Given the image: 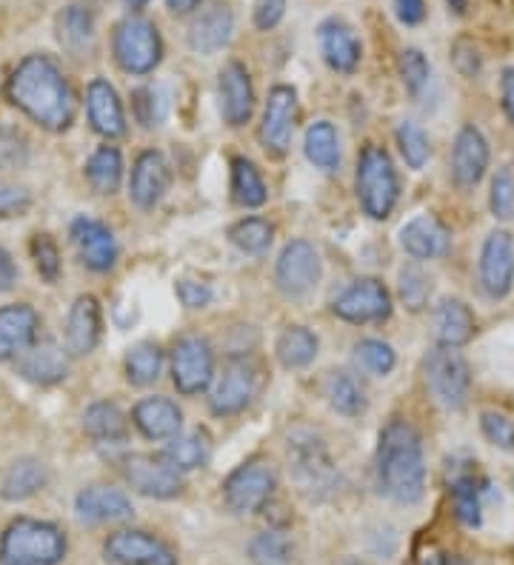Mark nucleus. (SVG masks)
Instances as JSON below:
<instances>
[{"instance_id":"f257e3e1","label":"nucleus","mask_w":514,"mask_h":565,"mask_svg":"<svg viewBox=\"0 0 514 565\" xmlns=\"http://www.w3.org/2000/svg\"><path fill=\"white\" fill-rule=\"evenodd\" d=\"M7 97L12 106L49 131H66L75 120V92L55 57H23L7 81Z\"/></svg>"},{"instance_id":"f03ea898","label":"nucleus","mask_w":514,"mask_h":565,"mask_svg":"<svg viewBox=\"0 0 514 565\" xmlns=\"http://www.w3.org/2000/svg\"><path fill=\"white\" fill-rule=\"evenodd\" d=\"M377 486L400 505H415L426 491V457L418 428L406 420H391L380 431L377 446Z\"/></svg>"},{"instance_id":"7ed1b4c3","label":"nucleus","mask_w":514,"mask_h":565,"mask_svg":"<svg viewBox=\"0 0 514 565\" xmlns=\"http://www.w3.org/2000/svg\"><path fill=\"white\" fill-rule=\"evenodd\" d=\"M66 557V537L55 523L21 518L0 537V565H57Z\"/></svg>"},{"instance_id":"20e7f679","label":"nucleus","mask_w":514,"mask_h":565,"mask_svg":"<svg viewBox=\"0 0 514 565\" xmlns=\"http://www.w3.org/2000/svg\"><path fill=\"white\" fill-rule=\"evenodd\" d=\"M112 55L126 75H151L164 61V38L158 23L140 12L120 18L112 29Z\"/></svg>"},{"instance_id":"39448f33","label":"nucleus","mask_w":514,"mask_h":565,"mask_svg":"<svg viewBox=\"0 0 514 565\" xmlns=\"http://www.w3.org/2000/svg\"><path fill=\"white\" fill-rule=\"evenodd\" d=\"M357 201L371 221H386L400 198V180L389 152L380 146H366L357 158Z\"/></svg>"},{"instance_id":"423d86ee","label":"nucleus","mask_w":514,"mask_h":565,"mask_svg":"<svg viewBox=\"0 0 514 565\" xmlns=\"http://www.w3.org/2000/svg\"><path fill=\"white\" fill-rule=\"evenodd\" d=\"M426 386L432 392L434 403L449 412H460L469 401V388H472V372L469 363L458 349H432L423 360Z\"/></svg>"},{"instance_id":"0eeeda50","label":"nucleus","mask_w":514,"mask_h":565,"mask_svg":"<svg viewBox=\"0 0 514 565\" xmlns=\"http://www.w3.org/2000/svg\"><path fill=\"white\" fill-rule=\"evenodd\" d=\"M277 477L266 460H249L232 471L223 483V500L234 514H254L272 500Z\"/></svg>"},{"instance_id":"6e6552de","label":"nucleus","mask_w":514,"mask_h":565,"mask_svg":"<svg viewBox=\"0 0 514 565\" xmlns=\"http://www.w3.org/2000/svg\"><path fill=\"white\" fill-rule=\"evenodd\" d=\"M332 309L346 323H384L391 315V295L380 280L364 277L352 282L343 295H337Z\"/></svg>"},{"instance_id":"1a4fd4ad","label":"nucleus","mask_w":514,"mask_h":565,"mask_svg":"<svg viewBox=\"0 0 514 565\" xmlns=\"http://www.w3.org/2000/svg\"><path fill=\"white\" fill-rule=\"evenodd\" d=\"M214 377V354L212 345L203 338L178 340L175 352H171V380L180 394H200Z\"/></svg>"},{"instance_id":"9d476101","label":"nucleus","mask_w":514,"mask_h":565,"mask_svg":"<svg viewBox=\"0 0 514 565\" xmlns=\"http://www.w3.org/2000/svg\"><path fill=\"white\" fill-rule=\"evenodd\" d=\"M277 289L286 297H306L321 280V257L315 246L306 241H292L277 257V269H274Z\"/></svg>"},{"instance_id":"9b49d317","label":"nucleus","mask_w":514,"mask_h":565,"mask_svg":"<svg viewBox=\"0 0 514 565\" xmlns=\"http://www.w3.org/2000/svg\"><path fill=\"white\" fill-rule=\"evenodd\" d=\"M480 289L492 300H503L514 286V237L492 232L480 248Z\"/></svg>"},{"instance_id":"f8f14e48","label":"nucleus","mask_w":514,"mask_h":565,"mask_svg":"<svg viewBox=\"0 0 514 565\" xmlns=\"http://www.w3.org/2000/svg\"><path fill=\"white\" fill-rule=\"evenodd\" d=\"M124 477L132 489L155 500H171L183 491V477L178 469H171L164 457L155 455H129L124 460Z\"/></svg>"},{"instance_id":"ddd939ff","label":"nucleus","mask_w":514,"mask_h":565,"mask_svg":"<svg viewBox=\"0 0 514 565\" xmlns=\"http://www.w3.org/2000/svg\"><path fill=\"white\" fill-rule=\"evenodd\" d=\"M297 120V92L286 83L274 86L266 97V109H263L261 124V143L266 152L286 154L292 146V131Z\"/></svg>"},{"instance_id":"4468645a","label":"nucleus","mask_w":514,"mask_h":565,"mask_svg":"<svg viewBox=\"0 0 514 565\" xmlns=\"http://www.w3.org/2000/svg\"><path fill=\"white\" fill-rule=\"evenodd\" d=\"M289 455H292V466H295V477L301 489L306 494H321L329 491L335 483V469L332 460L323 448L321 437L315 435H295L289 440Z\"/></svg>"},{"instance_id":"2eb2a0df","label":"nucleus","mask_w":514,"mask_h":565,"mask_svg":"<svg viewBox=\"0 0 514 565\" xmlns=\"http://www.w3.org/2000/svg\"><path fill=\"white\" fill-rule=\"evenodd\" d=\"M234 35V12L227 0H212L209 7L195 12L186 41L198 55H218L220 49H227Z\"/></svg>"},{"instance_id":"dca6fc26","label":"nucleus","mask_w":514,"mask_h":565,"mask_svg":"<svg viewBox=\"0 0 514 565\" xmlns=\"http://www.w3.org/2000/svg\"><path fill=\"white\" fill-rule=\"evenodd\" d=\"M254 392H258V369L249 360L234 358L223 365V372L218 377L212 397V412L214 414H238L252 403Z\"/></svg>"},{"instance_id":"f3484780","label":"nucleus","mask_w":514,"mask_h":565,"mask_svg":"<svg viewBox=\"0 0 514 565\" xmlns=\"http://www.w3.org/2000/svg\"><path fill=\"white\" fill-rule=\"evenodd\" d=\"M492 149L478 126H463L452 146V180L460 189H474L486 178Z\"/></svg>"},{"instance_id":"a211bd4d","label":"nucleus","mask_w":514,"mask_h":565,"mask_svg":"<svg viewBox=\"0 0 514 565\" xmlns=\"http://www.w3.org/2000/svg\"><path fill=\"white\" fill-rule=\"evenodd\" d=\"M106 557L117 565H178L169 545L146 531H115L106 540Z\"/></svg>"},{"instance_id":"6ab92c4d","label":"nucleus","mask_w":514,"mask_h":565,"mask_svg":"<svg viewBox=\"0 0 514 565\" xmlns=\"http://www.w3.org/2000/svg\"><path fill=\"white\" fill-rule=\"evenodd\" d=\"M220 111L229 126H243L252 120L254 111V86L252 75L240 61H229L220 70Z\"/></svg>"},{"instance_id":"aec40b11","label":"nucleus","mask_w":514,"mask_h":565,"mask_svg":"<svg viewBox=\"0 0 514 565\" xmlns=\"http://www.w3.org/2000/svg\"><path fill=\"white\" fill-rule=\"evenodd\" d=\"M317 43H321L323 61L340 75H352L360 66L364 46L357 41L355 29L340 18H329L317 26Z\"/></svg>"},{"instance_id":"412c9836","label":"nucleus","mask_w":514,"mask_h":565,"mask_svg":"<svg viewBox=\"0 0 514 565\" xmlns=\"http://www.w3.org/2000/svg\"><path fill=\"white\" fill-rule=\"evenodd\" d=\"M72 241H75L81 260L92 271H109L115 266L117 243L106 223L92 221V217H77L72 223Z\"/></svg>"},{"instance_id":"4be33fe9","label":"nucleus","mask_w":514,"mask_h":565,"mask_svg":"<svg viewBox=\"0 0 514 565\" xmlns=\"http://www.w3.org/2000/svg\"><path fill=\"white\" fill-rule=\"evenodd\" d=\"M400 246L415 260H434V257H443L452 248V235L438 217L418 214L400 228Z\"/></svg>"},{"instance_id":"5701e85b","label":"nucleus","mask_w":514,"mask_h":565,"mask_svg":"<svg viewBox=\"0 0 514 565\" xmlns=\"http://www.w3.org/2000/svg\"><path fill=\"white\" fill-rule=\"evenodd\" d=\"M86 111L90 124L103 138H124L126 135V115L124 104L117 97V89L109 81L95 77L86 89Z\"/></svg>"},{"instance_id":"b1692460","label":"nucleus","mask_w":514,"mask_h":565,"mask_svg":"<svg viewBox=\"0 0 514 565\" xmlns=\"http://www.w3.org/2000/svg\"><path fill=\"white\" fill-rule=\"evenodd\" d=\"M41 318L27 303H12L0 309V360L21 358L38 340Z\"/></svg>"},{"instance_id":"393cba45","label":"nucleus","mask_w":514,"mask_h":565,"mask_svg":"<svg viewBox=\"0 0 514 565\" xmlns=\"http://www.w3.org/2000/svg\"><path fill=\"white\" fill-rule=\"evenodd\" d=\"M169 189V163L160 152H144L135 160L129 180L132 201L140 209H155Z\"/></svg>"},{"instance_id":"a878e982","label":"nucleus","mask_w":514,"mask_h":565,"mask_svg":"<svg viewBox=\"0 0 514 565\" xmlns=\"http://www.w3.org/2000/svg\"><path fill=\"white\" fill-rule=\"evenodd\" d=\"M18 372L38 386H55L69 374V360L55 340H34L27 352L18 358Z\"/></svg>"},{"instance_id":"bb28decb","label":"nucleus","mask_w":514,"mask_h":565,"mask_svg":"<svg viewBox=\"0 0 514 565\" xmlns=\"http://www.w3.org/2000/svg\"><path fill=\"white\" fill-rule=\"evenodd\" d=\"M101 340V303L92 295H81L69 309L66 320V349L72 358L95 352Z\"/></svg>"},{"instance_id":"cd10ccee","label":"nucleus","mask_w":514,"mask_h":565,"mask_svg":"<svg viewBox=\"0 0 514 565\" xmlns=\"http://www.w3.org/2000/svg\"><path fill=\"white\" fill-rule=\"evenodd\" d=\"M75 511L83 523H115V520L132 518V503L124 491L109 489V486H92L77 494Z\"/></svg>"},{"instance_id":"c85d7f7f","label":"nucleus","mask_w":514,"mask_h":565,"mask_svg":"<svg viewBox=\"0 0 514 565\" xmlns=\"http://www.w3.org/2000/svg\"><path fill=\"white\" fill-rule=\"evenodd\" d=\"M132 420L140 428V435L149 440H171V437H178L180 426H183V414H180L178 403L166 401V397H146L135 406Z\"/></svg>"},{"instance_id":"c756f323","label":"nucleus","mask_w":514,"mask_h":565,"mask_svg":"<svg viewBox=\"0 0 514 565\" xmlns=\"http://www.w3.org/2000/svg\"><path fill=\"white\" fill-rule=\"evenodd\" d=\"M478 320H474L472 309L458 297H445L443 303L434 311V334L443 349H460L474 338Z\"/></svg>"},{"instance_id":"7c9ffc66","label":"nucleus","mask_w":514,"mask_h":565,"mask_svg":"<svg viewBox=\"0 0 514 565\" xmlns=\"http://www.w3.org/2000/svg\"><path fill=\"white\" fill-rule=\"evenodd\" d=\"M57 41L63 49H69L72 55H83L86 49L95 43V12L83 3H69L61 14H57Z\"/></svg>"},{"instance_id":"2f4dec72","label":"nucleus","mask_w":514,"mask_h":565,"mask_svg":"<svg viewBox=\"0 0 514 565\" xmlns=\"http://www.w3.org/2000/svg\"><path fill=\"white\" fill-rule=\"evenodd\" d=\"M46 486V466L34 457H21L9 466L3 483H0V497L9 503L27 500V497L38 494Z\"/></svg>"},{"instance_id":"473e14b6","label":"nucleus","mask_w":514,"mask_h":565,"mask_svg":"<svg viewBox=\"0 0 514 565\" xmlns=\"http://www.w3.org/2000/svg\"><path fill=\"white\" fill-rule=\"evenodd\" d=\"M83 431L97 443H117L126 440V431H129V423H126V414L115 406V403H92L86 412H83Z\"/></svg>"},{"instance_id":"72a5a7b5","label":"nucleus","mask_w":514,"mask_h":565,"mask_svg":"<svg viewBox=\"0 0 514 565\" xmlns=\"http://www.w3.org/2000/svg\"><path fill=\"white\" fill-rule=\"evenodd\" d=\"M308 163H315L323 172H332L340 166V140H337V129L329 120H317L308 126L306 140H303Z\"/></svg>"},{"instance_id":"f704fd0d","label":"nucleus","mask_w":514,"mask_h":565,"mask_svg":"<svg viewBox=\"0 0 514 565\" xmlns=\"http://www.w3.org/2000/svg\"><path fill=\"white\" fill-rule=\"evenodd\" d=\"M274 352L286 369H303L317 358V338L306 326H289L274 343Z\"/></svg>"},{"instance_id":"c9c22d12","label":"nucleus","mask_w":514,"mask_h":565,"mask_svg":"<svg viewBox=\"0 0 514 565\" xmlns=\"http://www.w3.org/2000/svg\"><path fill=\"white\" fill-rule=\"evenodd\" d=\"M86 180L101 194H115L124 180V158L115 146H101L86 163Z\"/></svg>"},{"instance_id":"e433bc0d","label":"nucleus","mask_w":514,"mask_h":565,"mask_svg":"<svg viewBox=\"0 0 514 565\" xmlns=\"http://www.w3.org/2000/svg\"><path fill=\"white\" fill-rule=\"evenodd\" d=\"M232 192L234 201L246 209H258L266 203L269 189L263 183L261 169L246 158H234L232 160Z\"/></svg>"},{"instance_id":"4c0bfd02","label":"nucleus","mask_w":514,"mask_h":565,"mask_svg":"<svg viewBox=\"0 0 514 565\" xmlns=\"http://www.w3.org/2000/svg\"><path fill=\"white\" fill-rule=\"evenodd\" d=\"M483 494H486V483L474 475H463L454 480L452 497H454V514L463 525L478 529L483 523Z\"/></svg>"},{"instance_id":"58836bf2","label":"nucleus","mask_w":514,"mask_h":565,"mask_svg":"<svg viewBox=\"0 0 514 565\" xmlns=\"http://www.w3.org/2000/svg\"><path fill=\"white\" fill-rule=\"evenodd\" d=\"M326 397H329V406L343 417H357V414L366 412L364 388L357 386V380L346 372H329Z\"/></svg>"},{"instance_id":"ea45409f","label":"nucleus","mask_w":514,"mask_h":565,"mask_svg":"<svg viewBox=\"0 0 514 565\" xmlns=\"http://www.w3.org/2000/svg\"><path fill=\"white\" fill-rule=\"evenodd\" d=\"M164 372V352L158 343H137L126 354V377L135 386H151Z\"/></svg>"},{"instance_id":"a19ab883","label":"nucleus","mask_w":514,"mask_h":565,"mask_svg":"<svg viewBox=\"0 0 514 565\" xmlns=\"http://www.w3.org/2000/svg\"><path fill=\"white\" fill-rule=\"evenodd\" d=\"M206 457H209V443H206V435H200V431L186 437H171V443L164 451V460L178 471L200 469Z\"/></svg>"},{"instance_id":"79ce46f5","label":"nucleus","mask_w":514,"mask_h":565,"mask_svg":"<svg viewBox=\"0 0 514 565\" xmlns=\"http://www.w3.org/2000/svg\"><path fill=\"white\" fill-rule=\"evenodd\" d=\"M234 246L246 255H263L274 241L272 223L263 221V217H246V221L234 223L232 232H229Z\"/></svg>"},{"instance_id":"37998d69","label":"nucleus","mask_w":514,"mask_h":565,"mask_svg":"<svg viewBox=\"0 0 514 565\" xmlns=\"http://www.w3.org/2000/svg\"><path fill=\"white\" fill-rule=\"evenodd\" d=\"M249 557L254 565H286L292 559V543L281 531H263L249 545Z\"/></svg>"},{"instance_id":"c03bdc74","label":"nucleus","mask_w":514,"mask_h":565,"mask_svg":"<svg viewBox=\"0 0 514 565\" xmlns=\"http://www.w3.org/2000/svg\"><path fill=\"white\" fill-rule=\"evenodd\" d=\"M398 146L400 154H403L406 166L420 172L426 163H429V154H432V146H429V138H426V131L420 129L418 124H411V120H403L398 126Z\"/></svg>"},{"instance_id":"a18cd8bd","label":"nucleus","mask_w":514,"mask_h":565,"mask_svg":"<svg viewBox=\"0 0 514 565\" xmlns=\"http://www.w3.org/2000/svg\"><path fill=\"white\" fill-rule=\"evenodd\" d=\"M400 77H403V86L409 95H423V89L432 81V63L426 61V55L420 49L409 46L400 52Z\"/></svg>"},{"instance_id":"49530a36","label":"nucleus","mask_w":514,"mask_h":565,"mask_svg":"<svg viewBox=\"0 0 514 565\" xmlns=\"http://www.w3.org/2000/svg\"><path fill=\"white\" fill-rule=\"evenodd\" d=\"M489 209L497 221H512L514 217V163L497 169L489 189Z\"/></svg>"},{"instance_id":"de8ad7c7","label":"nucleus","mask_w":514,"mask_h":565,"mask_svg":"<svg viewBox=\"0 0 514 565\" xmlns=\"http://www.w3.org/2000/svg\"><path fill=\"white\" fill-rule=\"evenodd\" d=\"M429 297H432V277L418 269V266H409V269L400 271V300L406 303V309H426Z\"/></svg>"},{"instance_id":"09e8293b","label":"nucleus","mask_w":514,"mask_h":565,"mask_svg":"<svg viewBox=\"0 0 514 565\" xmlns=\"http://www.w3.org/2000/svg\"><path fill=\"white\" fill-rule=\"evenodd\" d=\"M357 360H360L366 372L377 374V377H386L398 365V354L384 340H364V343H357Z\"/></svg>"},{"instance_id":"8fccbe9b","label":"nucleus","mask_w":514,"mask_h":565,"mask_svg":"<svg viewBox=\"0 0 514 565\" xmlns=\"http://www.w3.org/2000/svg\"><path fill=\"white\" fill-rule=\"evenodd\" d=\"M29 160V140L14 126H0V172L23 169Z\"/></svg>"},{"instance_id":"3c124183","label":"nucleus","mask_w":514,"mask_h":565,"mask_svg":"<svg viewBox=\"0 0 514 565\" xmlns=\"http://www.w3.org/2000/svg\"><path fill=\"white\" fill-rule=\"evenodd\" d=\"M32 260L46 282H55L61 277V252H57V243L49 235L32 237Z\"/></svg>"},{"instance_id":"603ef678","label":"nucleus","mask_w":514,"mask_h":565,"mask_svg":"<svg viewBox=\"0 0 514 565\" xmlns=\"http://www.w3.org/2000/svg\"><path fill=\"white\" fill-rule=\"evenodd\" d=\"M480 428L492 446L503 448V451H514V423L501 412H483L480 414Z\"/></svg>"},{"instance_id":"864d4df0","label":"nucleus","mask_w":514,"mask_h":565,"mask_svg":"<svg viewBox=\"0 0 514 565\" xmlns=\"http://www.w3.org/2000/svg\"><path fill=\"white\" fill-rule=\"evenodd\" d=\"M32 206V194L21 186L0 180V217H21Z\"/></svg>"},{"instance_id":"5fc2aeb1","label":"nucleus","mask_w":514,"mask_h":565,"mask_svg":"<svg viewBox=\"0 0 514 565\" xmlns=\"http://www.w3.org/2000/svg\"><path fill=\"white\" fill-rule=\"evenodd\" d=\"M286 18V0H254L252 21L261 32H272Z\"/></svg>"},{"instance_id":"6e6d98bb","label":"nucleus","mask_w":514,"mask_h":565,"mask_svg":"<svg viewBox=\"0 0 514 565\" xmlns=\"http://www.w3.org/2000/svg\"><path fill=\"white\" fill-rule=\"evenodd\" d=\"M452 63H454V70H458L463 77H474V75H480V70H483V57H480L478 46L469 41L454 43Z\"/></svg>"},{"instance_id":"4d7b16f0","label":"nucleus","mask_w":514,"mask_h":565,"mask_svg":"<svg viewBox=\"0 0 514 565\" xmlns=\"http://www.w3.org/2000/svg\"><path fill=\"white\" fill-rule=\"evenodd\" d=\"M132 97H135L137 120H140L144 126H155L160 118H164V109L155 104V100H158V92L151 89V86H146V89H137Z\"/></svg>"},{"instance_id":"13d9d810","label":"nucleus","mask_w":514,"mask_h":565,"mask_svg":"<svg viewBox=\"0 0 514 565\" xmlns=\"http://www.w3.org/2000/svg\"><path fill=\"white\" fill-rule=\"evenodd\" d=\"M178 297H180V303L189 306V309H203V306L212 303V289H209L206 282H198V280H180Z\"/></svg>"},{"instance_id":"bf43d9fd","label":"nucleus","mask_w":514,"mask_h":565,"mask_svg":"<svg viewBox=\"0 0 514 565\" xmlns=\"http://www.w3.org/2000/svg\"><path fill=\"white\" fill-rule=\"evenodd\" d=\"M395 3V14L403 26H420L426 21V0H391Z\"/></svg>"},{"instance_id":"052dcab7","label":"nucleus","mask_w":514,"mask_h":565,"mask_svg":"<svg viewBox=\"0 0 514 565\" xmlns=\"http://www.w3.org/2000/svg\"><path fill=\"white\" fill-rule=\"evenodd\" d=\"M501 106L508 124L514 126V66H506L501 75Z\"/></svg>"},{"instance_id":"680f3d73","label":"nucleus","mask_w":514,"mask_h":565,"mask_svg":"<svg viewBox=\"0 0 514 565\" xmlns=\"http://www.w3.org/2000/svg\"><path fill=\"white\" fill-rule=\"evenodd\" d=\"M14 280H18V266H14L7 248L0 246V291L12 289Z\"/></svg>"},{"instance_id":"e2e57ef3","label":"nucleus","mask_w":514,"mask_h":565,"mask_svg":"<svg viewBox=\"0 0 514 565\" xmlns=\"http://www.w3.org/2000/svg\"><path fill=\"white\" fill-rule=\"evenodd\" d=\"M423 565H478V563H472V559H466V557H460V554L440 552V554H432V557H426Z\"/></svg>"},{"instance_id":"0e129e2a","label":"nucleus","mask_w":514,"mask_h":565,"mask_svg":"<svg viewBox=\"0 0 514 565\" xmlns=\"http://www.w3.org/2000/svg\"><path fill=\"white\" fill-rule=\"evenodd\" d=\"M203 0H166V7H169L171 14H195L200 9Z\"/></svg>"},{"instance_id":"69168bd1","label":"nucleus","mask_w":514,"mask_h":565,"mask_svg":"<svg viewBox=\"0 0 514 565\" xmlns=\"http://www.w3.org/2000/svg\"><path fill=\"white\" fill-rule=\"evenodd\" d=\"M445 7H449V12H454V14H466L469 0H445Z\"/></svg>"},{"instance_id":"338daca9","label":"nucleus","mask_w":514,"mask_h":565,"mask_svg":"<svg viewBox=\"0 0 514 565\" xmlns=\"http://www.w3.org/2000/svg\"><path fill=\"white\" fill-rule=\"evenodd\" d=\"M124 3L132 9V12H137V9H144L149 0H124Z\"/></svg>"}]
</instances>
